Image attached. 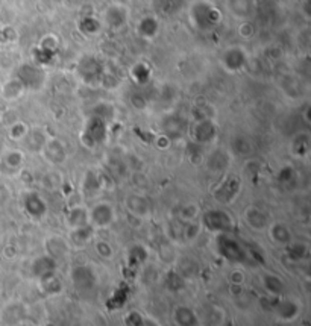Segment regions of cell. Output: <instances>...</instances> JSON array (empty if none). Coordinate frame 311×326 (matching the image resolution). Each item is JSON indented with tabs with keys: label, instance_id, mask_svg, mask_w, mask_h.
<instances>
[{
	"label": "cell",
	"instance_id": "1",
	"mask_svg": "<svg viewBox=\"0 0 311 326\" xmlns=\"http://www.w3.org/2000/svg\"><path fill=\"white\" fill-rule=\"evenodd\" d=\"M222 11L208 0H196L190 10V20L200 31H210L222 22Z\"/></svg>",
	"mask_w": 311,
	"mask_h": 326
},
{
	"label": "cell",
	"instance_id": "2",
	"mask_svg": "<svg viewBox=\"0 0 311 326\" xmlns=\"http://www.w3.org/2000/svg\"><path fill=\"white\" fill-rule=\"evenodd\" d=\"M216 249L222 258L234 264H246L250 258L247 249L240 241L232 238L229 234H217Z\"/></svg>",
	"mask_w": 311,
	"mask_h": 326
},
{
	"label": "cell",
	"instance_id": "3",
	"mask_svg": "<svg viewBox=\"0 0 311 326\" xmlns=\"http://www.w3.org/2000/svg\"><path fill=\"white\" fill-rule=\"evenodd\" d=\"M107 135H108V123L100 117L91 116L87 119L79 138L85 147L96 149L97 146L105 143Z\"/></svg>",
	"mask_w": 311,
	"mask_h": 326
},
{
	"label": "cell",
	"instance_id": "4",
	"mask_svg": "<svg viewBox=\"0 0 311 326\" xmlns=\"http://www.w3.org/2000/svg\"><path fill=\"white\" fill-rule=\"evenodd\" d=\"M202 228L214 234H231L234 231L232 217L223 209H208L202 214Z\"/></svg>",
	"mask_w": 311,
	"mask_h": 326
},
{
	"label": "cell",
	"instance_id": "5",
	"mask_svg": "<svg viewBox=\"0 0 311 326\" xmlns=\"http://www.w3.org/2000/svg\"><path fill=\"white\" fill-rule=\"evenodd\" d=\"M241 191V179L237 175H226L222 182L214 188L213 196L220 205H231L240 196Z\"/></svg>",
	"mask_w": 311,
	"mask_h": 326
},
{
	"label": "cell",
	"instance_id": "6",
	"mask_svg": "<svg viewBox=\"0 0 311 326\" xmlns=\"http://www.w3.org/2000/svg\"><path fill=\"white\" fill-rule=\"evenodd\" d=\"M247 64V53L240 46H231L226 47L220 55V66L225 72L234 75L237 72H241Z\"/></svg>",
	"mask_w": 311,
	"mask_h": 326
},
{
	"label": "cell",
	"instance_id": "7",
	"mask_svg": "<svg viewBox=\"0 0 311 326\" xmlns=\"http://www.w3.org/2000/svg\"><path fill=\"white\" fill-rule=\"evenodd\" d=\"M88 220L90 225L96 229H103V228H110L114 220H116V212L113 205L108 202H99L96 203L90 211H88Z\"/></svg>",
	"mask_w": 311,
	"mask_h": 326
},
{
	"label": "cell",
	"instance_id": "8",
	"mask_svg": "<svg viewBox=\"0 0 311 326\" xmlns=\"http://www.w3.org/2000/svg\"><path fill=\"white\" fill-rule=\"evenodd\" d=\"M25 152L20 149H5V152L0 156V173L5 176L19 175L25 166Z\"/></svg>",
	"mask_w": 311,
	"mask_h": 326
},
{
	"label": "cell",
	"instance_id": "9",
	"mask_svg": "<svg viewBox=\"0 0 311 326\" xmlns=\"http://www.w3.org/2000/svg\"><path fill=\"white\" fill-rule=\"evenodd\" d=\"M129 22V8L123 4H111L102 16V25H105L107 28L117 31L122 29L128 25Z\"/></svg>",
	"mask_w": 311,
	"mask_h": 326
},
{
	"label": "cell",
	"instance_id": "10",
	"mask_svg": "<svg viewBox=\"0 0 311 326\" xmlns=\"http://www.w3.org/2000/svg\"><path fill=\"white\" fill-rule=\"evenodd\" d=\"M191 137L193 141L203 146L208 144L211 141H214V138L217 137V125L213 119H202V120H196L193 129H191Z\"/></svg>",
	"mask_w": 311,
	"mask_h": 326
},
{
	"label": "cell",
	"instance_id": "11",
	"mask_svg": "<svg viewBox=\"0 0 311 326\" xmlns=\"http://www.w3.org/2000/svg\"><path fill=\"white\" fill-rule=\"evenodd\" d=\"M17 78L22 81L26 90H40L44 85L46 79L43 70L32 64H23L17 72Z\"/></svg>",
	"mask_w": 311,
	"mask_h": 326
},
{
	"label": "cell",
	"instance_id": "12",
	"mask_svg": "<svg viewBox=\"0 0 311 326\" xmlns=\"http://www.w3.org/2000/svg\"><path fill=\"white\" fill-rule=\"evenodd\" d=\"M161 31V22L157 16L153 14H147V16H143L137 26H135V32L137 35L141 38V40H146V41H150V40H155L158 37Z\"/></svg>",
	"mask_w": 311,
	"mask_h": 326
},
{
	"label": "cell",
	"instance_id": "13",
	"mask_svg": "<svg viewBox=\"0 0 311 326\" xmlns=\"http://www.w3.org/2000/svg\"><path fill=\"white\" fill-rule=\"evenodd\" d=\"M70 279L78 290H90L96 285V273L90 265L81 264L72 268Z\"/></svg>",
	"mask_w": 311,
	"mask_h": 326
},
{
	"label": "cell",
	"instance_id": "14",
	"mask_svg": "<svg viewBox=\"0 0 311 326\" xmlns=\"http://www.w3.org/2000/svg\"><path fill=\"white\" fill-rule=\"evenodd\" d=\"M41 153L52 164H63L67 159L66 144L58 138H47V141L41 149Z\"/></svg>",
	"mask_w": 311,
	"mask_h": 326
},
{
	"label": "cell",
	"instance_id": "15",
	"mask_svg": "<svg viewBox=\"0 0 311 326\" xmlns=\"http://www.w3.org/2000/svg\"><path fill=\"white\" fill-rule=\"evenodd\" d=\"M105 72L103 67L100 66V63L91 57L84 58L79 64V76L82 78L84 82L87 84H96L100 81L102 73Z\"/></svg>",
	"mask_w": 311,
	"mask_h": 326
},
{
	"label": "cell",
	"instance_id": "16",
	"mask_svg": "<svg viewBox=\"0 0 311 326\" xmlns=\"http://www.w3.org/2000/svg\"><path fill=\"white\" fill-rule=\"evenodd\" d=\"M23 208L32 219H43L47 214V203L38 193H28L23 200Z\"/></svg>",
	"mask_w": 311,
	"mask_h": 326
},
{
	"label": "cell",
	"instance_id": "17",
	"mask_svg": "<svg viewBox=\"0 0 311 326\" xmlns=\"http://www.w3.org/2000/svg\"><path fill=\"white\" fill-rule=\"evenodd\" d=\"M57 259L54 256H50L49 253L47 255H41L38 258L34 259L32 265H31V271L32 275L40 279L46 275H50V273H55L57 271Z\"/></svg>",
	"mask_w": 311,
	"mask_h": 326
},
{
	"label": "cell",
	"instance_id": "18",
	"mask_svg": "<svg viewBox=\"0 0 311 326\" xmlns=\"http://www.w3.org/2000/svg\"><path fill=\"white\" fill-rule=\"evenodd\" d=\"M244 222L250 229L263 231L269 226V219L266 212L258 206H249L244 211Z\"/></svg>",
	"mask_w": 311,
	"mask_h": 326
},
{
	"label": "cell",
	"instance_id": "19",
	"mask_svg": "<svg viewBox=\"0 0 311 326\" xmlns=\"http://www.w3.org/2000/svg\"><path fill=\"white\" fill-rule=\"evenodd\" d=\"M26 88L25 85L22 84V81L14 76L11 79H8L7 82H4L0 85V97L7 102H14V100H19L23 94H25Z\"/></svg>",
	"mask_w": 311,
	"mask_h": 326
},
{
	"label": "cell",
	"instance_id": "20",
	"mask_svg": "<svg viewBox=\"0 0 311 326\" xmlns=\"http://www.w3.org/2000/svg\"><path fill=\"white\" fill-rule=\"evenodd\" d=\"M66 223H67V228L70 231L88 225L90 223V220H88V209H85L84 206H73V208H70L69 212H67V215H66Z\"/></svg>",
	"mask_w": 311,
	"mask_h": 326
},
{
	"label": "cell",
	"instance_id": "21",
	"mask_svg": "<svg viewBox=\"0 0 311 326\" xmlns=\"http://www.w3.org/2000/svg\"><path fill=\"white\" fill-rule=\"evenodd\" d=\"M229 155L222 150V149H216L214 152H211L208 156H206V167H208L211 172H223L228 164H229Z\"/></svg>",
	"mask_w": 311,
	"mask_h": 326
},
{
	"label": "cell",
	"instance_id": "22",
	"mask_svg": "<svg viewBox=\"0 0 311 326\" xmlns=\"http://www.w3.org/2000/svg\"><path fill=\"white\" fill-rule=\"evenodd\" d=\"M126 208L134 217H146L150 212V203L143 196H129L126 199Z\"/></svg>",
	"mask_w": 311,
	"mask_h": 326
},
{
	"label": "cell",
	"instance_id": "23",
	"mask_svg": "<svg viewBox=\"0 0 311 326\" xmlns=\"http://www.w3.org/2000/svg\"><path fill=\"white\" fill-rule=\"evenodd\" d=\"M228 8L234 17L249 20L253 13V2L252 0H228Z\"/></svg>",
	"mask_w": 311,
	"mask_h": 326
},
{
	"label": "cell",
	"instance_id": "24",
	"mask_svg": "<svg viewBox=\"0 0 311 326\" xmlns=\"http://www.w3.org/2000/svg\"><path fill=\"white\" fill-rule=\"evenodd\" d=\"M267 228H269V234H270V238H272L273 243H276L279 246H287L288 243H291L293 235H291V231L288 229L287 225H284L281 222H276V223H273V225H270Z\"/></svg>",
	"mask_w": 311,
	"mask_h": 326
},
{
	"label": "cell",
	"instance_id": "25",
	"mask_svg": "<svg viewBox=\"0 0 311 326\" xmlns=\"http://www.w3.org/2000/svg\"><path fill=\"white\" fill-rule=\"evenodd\" d=\"M103 188V179L94 172H87L82 181V191L85 196H96Z\"/></svg>",
	"mask_w": 311,
	"mask_h": 326
},
{
	"label": "cell",
	"instance_id": "26",
	"mask_svg": "<svg viewBox=\"0 0 311 326\" xmlns=\"http://www.w3.org/2000/svg\"><path fill=\"white\" fill-rule=\"evenodd\" d=\"M102 28H103L102 22L97 17H94V16H82L78 20V29L84 35H88V37L97 35L102 31Z\"/></svg>",
	"mask_w": 311,
	"mask_h": 326
},
{
	"label": "cell",
	"instance_id": "27",
	"mask_svg": "<svg viewBox=\"0 0 311 326\" xmlns=\"http://www.w3.org/2000/svg\"><path fill=\"white\" fill-rule=\"evenodd\" d=\"M261 284H263L264 290L272 296H281L285 290L284 281L273 273H264L261 276Z\"/></svg>",
	"mask_w": 311,
	"mask_h": 326
},
{
	"label": "cell",
	"instance_id": "28",
	"mask_svg": "<svg viewBox=\"0 0 311 326\" xmlns=\"http://www.w3.org/2000/svg\"><path fill=\"white\" fill-rule=\"evenodd\" d=\"M299 309H300L299 305L291 299H282L275 303L276 314L284 320H293L299 314Z\"/></svg>",
	"mask_w": 311,
	"mask_h": 326
},
{
	"label": "cell",
	"instance_id": "29",
	"mask_svg": "<svg viewBox=\"0 0 311 326\" xmlns=\"http://www.w3.org/2000/svg\"><path fill=\"white\" fill-rule=\"evenodd\" d=\"M290 150L294 156L297 158H305L309 153V135L306 132L296 134L294 138L291 140Z\"/></svg>",
	"mask_w": 311,
	"mask_h": 326
},
{
	"label": "cell",
	"instance_id": "30",
	"mask_svg": "<svg viewBox=\"0 0 311 326\" xmlns=\"http://www.w3.org/2000/svg\"><path fill=\"white\" fill-rule=\"evenodd\" d=\"M25 141H26V146H28L29 150H32V152H41L44 143L47 141V135H46V132L41 128H34V129H29Z\"/></svg>",
	"mask_w": 311,
	"mask_h": 326
},
{
	"label": "cell",
	"instance_id": "31",
	"mask_svg": "<svg viewBox=\"0 0 311 326\" xmlns=\"http://www.w3.org/2000/svg\"><path fill=\"white\" fill-rule=\"evenodd\" d=\"M38 281H40L41 290H43L46 294H49V296L58 294V293L63 290V282H61V279L57 276V271H55V273H50V275H46V276L40 278Z\"/></svg>",
	"mask_w": 311,
	"mask_h": 326
},
{
	"label": "cell",
	"instance_id": "32",
	"mask_svg": "<svg viewBox=\"0 0 311 326\" xmlns=\"http://www.w3.org/2000/svg\"><path fill=\"white\" fill-rule=\"evenodd\" d=\"M150 76H152V70L144 61H138L131 67V78L138 85H146L150 81Z\"/></svg>",
	"mask_w": 311,
	"mask_h": 326
},
{
	"label": "cell",
	"instance_id": "33",
	"mask_svg": "<svg viewBox=\"0 0 311 326\" xmlns=\"http://www.w3.org/2000/svg\"><path fill=\"white\" fill-rule=\"evenodd\" d=\"M173 317H175V321L179 324V326H194L197 323V315L196 312L188 308V306H178L175 308V312H173Z\"/></svg>",
	"mask_w": 311,
	"mask_h": 326
},
{
	"label": "cell",
	"instance_id": "34",
	"mask_svg": "<svg viewBox=\"0 0 311 326\" xmlns=\"http://www.w3.org/2000/svg\"><path fill=\"white\" fill-rule=\"evenodd\" d=\"M93 235H94V228L88 223V225H85V226L72 229V232H70V240H72L76 246H84V244H87L88 241H91Z\"/></svg>",
	"mask_w": 311,
	"mask_h": 326
},
{
	"label": "cell",
	"instance_id": "35",
	"mask_svg": "<svg viewBox=\"0 0 311 326\" xmlns=\"http://www.w3.org/2000/svg\"><path fill=\"white\" fill-rule=\"evenodd\" d=\"M147 258H149V252L141 244L132 246L128 252V264L131 267H140L141 264H144L147 261Z\"/></svg>",
	"mask_w": 311,
	"mask_h": 326
},
{
	"label": "cell",
	"instance_id": "36",
	"mask_svg": "<svg viewBox=\"0 0 311 326\" xmlns=\"http://www.w3.org/2000/svg\"><path fill=\"white\" fill-rule=\"evenodd\" d=\"M185 131V123L179 117H169L164 122V135H167L170 140L175 137H181Z\"/></svg>",
	"mask_w": 311,
	"mask_h": 326
},
{
	"label": "cell",
	"instance_id": "37",
	"mask_svg": "<svg viewBox=\"0 0 311 326\" xmlns=\"http://www.w3.org/2000/svg\"><path fill=\"white\" fill-rule=\"evenodd\" d=\"M164 285L170 291H181L185 287V278L181 275V271L170 270V271H167V275L164 278Z\"/></svg>",
	"mask_w": 311,
	"mask_h": 326
},
{
	"label": "cell",
	"instance_id": "38",
	"mask_svg": "<svg viewBox=\"0 0 311 326\" xmlns=\"http://www.w3.org/2000/svg\"><path fill=\"white\" fill-rule=\"evenodd\" d=\"M46 246H47L49 255L54 256L55 259H57L58 256L66 255V252H67V244H66V241H64L61 237H50V238L47 240Z\"/></svg>",
	"mask_w": 311,
	"mask_h": 326
},
{
	"label": "cell",
	"instance_id": "39",
	"mask_svg": "<svg viewBox=\"0 0 311 326\" xmlns=\"http://www.w3.org/2000/svg\"><path fill=\"white\" fill-rule=\"evenodd\" d=\"M29 129H31V128H29L25 122L17 120V122H14L13 125H10V128H8V138H10L11 141H23V140L26 138Z\"/></svg>",
	"mask_w": 311,
	"mask_h": 326
},
{
	"label": "cell",
	"instance_id": "40",
	"mask_svg": "<svg viewBox=\"0 0 311 326\" xmlns=\"http://www.w3.org/2000/svg\"><path fill=\"white\" fill-rule=\"evenodd\" d=\"M58 46H60V38L57 35H54V34H47L40 40L38 49H40V52L44 53V55H47V53H50V55H52V53L57 52Z\"/></svg>",
	"mask_w": 311,
	"mask_h": 326
},
{
	"label": "cell",
	"instance_id": "41",
	"mask_svg": "<svg viewBox=\"0 0 311 326\" xmlns=\"http://www.w3.org/2000/svg\"><path fill=\"white\" fill-rule=\"evenodd\" d=\"M285 252L293 261H299V259H303L308 255V244H305V243H288L285 246Z\"/></svg>",
	"mask_w": 311,
	"mask_h": 326
},
{
	"label": "cell",
	"instance_id": "42",
	"mask_svg": "<svg viewBox=\"0 0 311 326\" xmlns=\"http://www.w3.org/2000/svg\"><path fill=\"white\" fill-rule=\"evenodd\" d=\"M200 229H202V225L197 223V222H187L185 226L182 228V237L185 240H194L197 238V235L200 234Z\"/></svg>",
	"mask_w": 311,
	"mask_h": 326
},
{
	"label": "cell",
	"instance_id": "43",
	"mask_svg": "<svg viewBox=\"0 0 311 326\" xmlns=\"http://www.w3.org/2000/svg\"><path fill=\"white\" fill-rule=\"evenodd\" d=\"M237 34L243 40H250L255 35V26L250 20H241V23L237 28Z\"/></svg>",
	"mask_w": 311,
	"mask_h": 326
},
{
	"label": "cell",
	"instance_id": "44",
	"mask_svg": "<svg viewBox=\"0 0 311 326\" xmlns=\"http://www.w3.org/2000/svg\"><path fill=\"white\" fill-rule=\"evenodd\" d=\"M199 214V209L196 205L190 203V205H184L181 209H179V219L184 220L185 223L187 222H193Z\"/></svg>",
	"mask_w": 311,
	"mask_h": 326
},
{
	"label": "cell",
	"instance_id": "45",
	"mask_svg": "<svg viewBox=\"0 0 311 326\" xmlns=\"http://www.w3.org/2000/svg\"><path fill=\"white\" fill-rule=\"evenodd\" d=\"M94 247H96L97 255L102 256V258H105V259H110L113 256V253H114V250H113V247H111V244L108 241H103V240L96 241Z\"/></svg>",
	"mask_w": 311,
	"mask_h": 326
},
{
	"label": "cell",
	"instance_id": "46",
	"mask_svg": "<svg viewBox=\"0 0 311 326\" xmlns=\"http://www.w3.org/2000/svg\"><path fill=\"white\" fill-rule=\"evenodd\" d=\"M294 176H296L294 169L290 167V166H284L282 169H279V172H278V175H276V179H278V182H281V184H288L290 181L294 179Z\"/></svg>",
	"mask_w": 311,
	"mask_h": 326
},
{
	"label": "cell",
	"instance_id": "47",
	"mask_svg": "<svg viewBox=\"0 0 311 326\" xmlns=\"http://www.w3.org/2000/svg\"><path fill=\"white\" fill-rule=\"evenodd\" d=\"M184 0H161V10L167 14H173L181 10Z\"/></svg>",
	"mask_w": 311,
	"mask_h": 326
},
{
	"label": "cell",
	"instance_id": "48",
	"mask_svg": "<svg viewBox=\"0 0 311 326\" xmlns=\"http://www.w3.org/2000/svg\"><path fill=\"white\" fill-rule=\"evenodd\" d=\"M129 102H131V105L135 108V110H144L146 105H147L146 97H144L141 93H134V94H131Z\"/></svg>",
	"mask_w": 311,
	"mask_h": 326
},
{
	"label": "cell",
	"instance_id": "49",
	"mask_svg": "<svg viewBox=\"0 0 311 326\" xmlns=\"http://www.w3.org/2000/svg\"><path fill=\"white\" fill-rule=\"evenodd\" d=\"M16 40V31L11 26H5L0 29V43H11Z\"/></svg>",
	"mask_w": 311,
	"mask_h": 326
},
{
	"label": "cell",
	"instance_id": "50",
	"mask_svg": "<svg viewBox=\"0 0 311 326\" xmlns=\"http://www.w3.org/2000/svg\"><path fill=\"white\" fill-rule=\"evenodd\" d=\"M143 321V317L138 314V312H131L128 317H126V323H128V326H138L140 323Z\"/></svg>",
	"mask_w": 311,
	"mask_h": 326
},
{
	"label": "cell",
	"instance_id": "51",
	"mask_svg": "<svg viewBox=\"0 0 311 326\" xmlns=\"http://www.w3.org/2000/svg\"><path fill=\"white\" fill-rule=\"evenodd\" d=\"M170 143H172V140L167 135H164V134H161L160 137H157V141H155V144H157L160 149H169Z\"/></svg>",
	"mask_w": 311,
	"mask_h": 326
},
{
	"label": "cell",
	"instance_id": "52",
	"mask_svg": "<svg viewBox=\"0 0 311 326\" xmlns=\"http://www.w3.org/2000/svg\"><path fill=\"white\" fill-rule=\"evenodd\" d=\"M10 199V190L5 184L0 182V205H4Z\"/></svg>",
	"mask_w": 311,
	"mask_h": 326
},
{
	"label": "cell",
	"instance_id": "53",
	"mask_svg": "<svg viewBox=\"0 0 311 326\" xmlns=\"http://www.w3.org/2000/svg\"><path fill=\"white\" fill-rule=\"evenodd\" d=\"M138 326H157V323L152 321V320H144V318H143V321H141Z\"/></svg>",
	"mask_w": 311,
	"mask_h": 326
},
{
	"label": "cell",
	"instance_id": "54",
	"mask_svg": "<svg viewBox=\"0 0 311 326\" xmlns=\"http://www.w3.org/2000/svg\"><path fill=\"white\" fill-rule=\"evenodd\" d=\"M5 149H7V146H5V140L0 137V156H2V153L5 152Z\"/></svg>",
	"mask_w": 311,
	"mask_h": 326
},
{
	"label": "cell",
	"instance_id": "55",
	"mask_svg": "<svg viewBox=\"0 0 311 326\" xmlns=\"http://www.w3.org/2000/svg\"><path fill=\"white\" fill-rule=\"evenodd\" d=\"M0 85H2V82H0Z\"/></svg>",
	"mask_w": 311,
	"mask_h": 326
}]
</instances>
